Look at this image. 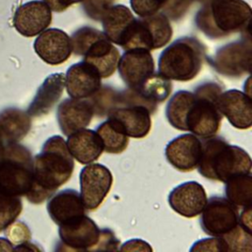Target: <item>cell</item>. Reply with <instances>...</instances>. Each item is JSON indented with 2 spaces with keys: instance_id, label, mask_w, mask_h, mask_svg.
Here are the masks:
<instances>
[{
  "instance_id": "obj_7",
  "label": "cell",
  "mask_w": 252,
  "mask_h": 252,
  "mask_svg": "<svg viewBox=\"0 0 252 252\" xmlns=\"http://www.w3.org/2000/svg\"><path fill=\"white\" fill-rule=\"evenodd\" d=\"M71 43L72 52L83 56V61L93 66L101 79L113 75L120 53L102 32L92 27H82L72 34Z\"/></svg>"
},
{
  "instance_id": "obj_11",
  "label": "cell",
  "mask_w": 252,
  "mask_h": 252,
  "mask_svg": "<svg viewBox=\"0 0 252 252\" xmlns=\"http://www.w3.org/2000/svg\"><path fill=\"white\" fill-rule=\"evenodd\" d=\"M104 35L124 50L132 49L138 28V18L125 5H112L101 20Z\"/></svg>"
},
{
  "instance_id": "obj_30",
  "label": "cell",
  "mask_w": 252,
  "mask_h": 252,
  "mask_svg": "<svg viewBox=\"0 0 252 252\" xmlns=\"http://www.w3.org/2000/svg\"><path fill=\"white\" fill-rule=\"evenodd\" d=\"M95 132L101 140L103 152L108 154H120L129 145V137L109 119L99 124Z\"/></svg>"
},
{
  "instance_id": "obj_14",
  "label": "cell",
  "mask_w": 252,
  "mask_h": 252,
  "mask_svg": "<svg viewBox=\"0 0 252 252\" xmlns=\"http://www.w3.org/2000/svg\"><path fill=\"white\" fill-rule=\"evenodd\" d=\"M51 12V9L43 1H29L16 9L13 26L23 36L33 37L49 27L52 21Z\"/></svg>"
},
{
  "instance_id": "obj_29",
  "label": "cell",
  "mask_w": 252,
  "mask_h": 252,
  "mask_svg": "<svg viewBox=\"0 0 252 252\" xmlns=\"http://www.w3.org/2000/svg\"><path fill=\"white\" fill-rule=\"evenodd\" d=\"M142 96L153 106L158 107V103L163 102L171 94L172 84L169 79L160 74L153 73L144 83L136 88Z\"/></svg>"
},
{
  "instance_id": "obj_33",
  "label": "cell",
  "mask_w": 252,
  "mask_h": 252,
  "mask_svg": "<svg viewBox=\"0 0 252 252\" xmlns=\"http://www.w3.org/2000/svg\"><path fill=\"white\" fill-rule=\"evenodd\" d=\"M221 238L226 244L227 251H251V232L243 228L239 223Z\"/></svg>"
},
{
  "instance_id": "obj_40",
  "label": "cell",
  "mask_w": 252,
  "mask_h": 252,
  "mask_svg": "<svg viewBox=\"0 0 252 252\" xmlns=\"http://www.w3.org/2000/svg\"><path fill=\"white\" fill-rule=\"evenodd\" d=\"M14 246L7 238L0 237V251H13Z\"/></svg>"
},
{
  "instance_id": "obj_10",
  "label": "cell",
  "mask_w": 252,
  "mask_h": 252,
  "mask_svg": "<svg viewBox=\"0 0 252 252\" xmlns=\"http://www.w3.org/2000/svg\"><path fill=\"white\" fill-rule=\"evenodd\" d=\"M202 230L210 236L221 237L238 224V211L226 198L212 196L200 214Z\"/></svg>"
},
{
  "instance_id": "obj_16",
  "label": "cell",
  "mask_w": 252,
  "mask_h": 252,
  "mask_svg": "<svg viewBox=\"0 0 252 252\" xmlns=\"http://www.w3.org/2000/svg\"><path fill=\"white\" fill-rule=\"evenodd\" d=\"M202 154V141L194 134H183L171 140L165 147L167 161L177 170L189 172L197 168Z\"/></svg>"
},
{
  "instance_id": "obj_25",
  "label": "cell",
  "mask_w": 252,
  "mask_h": 252,
  "mask_svg": "<svg viewBox=\"0 0 252 252\" xmlns=\"http://www.w3.org/2000/svg\"><path fill=\"white\" fill-rule=\"evenodd\" d=\"M67 137L66 145L69 153L82 164L94 162L103 152L101 140L94 130L84 128Z\"/></svg>"
},
{
  "instance_id": "obj_12",
  "label": "cell",
  "mask_w": 252,
  "mask_h": 252,
  "mask_svg": "<svg viewBox=\"0 0 252 252\" xmlns=\"http://www.w3.org/2000/svg\"><path fill=\"white\" fill-rule=\"evenodd\" d=\"M110 170L100 163H88L80 172V196L85 208L96 210L104 201L112 186Z\"/></svg>"
},
{
  "instance_id": "obj_42",
  "label": "cell",
  "mask_w": 252,
  "mask_h": 252,
  "mask_svg": "<svg viewBox=\"0 0 252 252\" xmlns=\"http://www.w3.org/2000/svg\"><path fill=\"white\" fill-rule=\"evenodd\" d=\"M84 0H73L74 4H77V3H82Z\"/></svg>"
},
{
  "instance_id": "obj_18",
  "label": "cell",
  "mask_w": 252,
  "mask_h": 252,
  "mask_svg": "<svg viewBox=\"0 0 252 252\" xmlns=\"http://www.w3.org/2000/svg\"><path fill=\"white\" fill-rule=\"evenodd\" d=\"M37 56L49 65H59L69 59L72 54L71 37L62 30L46 29L33 42Z\"/></svg>"
},
{
  "instance_id": "obj_1",
  "label": "cell",
  "mask_w": 252,
  "mask_h": 252,
  "mask_svg": "<svg viewBox=\"0 0 252 252\" xmlns=\"http://www.w3.org/2000/svg\"><path fill=\"white\" fill-rule=\"evenodd\" d=\"M74 167L66 141L59 135L48 138L32 159V183L26 198L34 205L43 203L71 178Z\"/></svg>"
},
{
  "instance_id": "obj_9",
  "label": "cell",
  "mask_w": 252,
  "mask_h": 252,
  "mask_svg": "<svg viewBox=\"0 0 252 252\" xmlns=\"http://www.w3.org/2000/svg\"><path fill=\"white\" fill-rule=\"evenodd\" d=\"M207 59L215 71L222 76L240 78L249 74L252 64L250 35L220 47L212 57Z\"/></svg>"
},
{
  "instance_id": "obj_6",
  "label": "cell",
  "mask_w": 252,
  "mask_h": 252,
  "mask_svg": "<svg viewBox=\"0 0 252 252\" xmlns=\"http://www.w3.org/2000/svg\"><path fill=\"white\" fill-rule=\"evenodd\" d=\"M60 251H116L120 241L112 230L99 228L84 215L70 222L59 225Z\"/></svg>"
},
{
  "instance_id": "obj_20",
  "label": "cell",
  "mask_w": 252,
  "mask_h": 252,
  "mask_svg": "<svg viewBox=\"0 0 252 252\" xmlns=\"http://www.w3.org/2000/svg\"><path fill=\"white\" fill-rule=\"evenodd\" d=\"M218 108L233 127L242 130L251 127V97L243 92L238 90L222 92L218 98Z\"/></svg>"
},
{
  "instance_id": "obj_37",
  "label": "cell",
  "mask_w": 252,
  "mask_h": 252,
  "mask_svg": "<svg viewBox=\"0 0 252 252\" xmlns=\"http://www.w3.org/2000/svg\"><path fill=\"white\" fill-rule=\"evenodd\" d=\"M121 251H152L151 245L142 239H130L119 247Z\"/></svg>"
},
{
  "instance_id": "obj_36",
  "label": "cell",
  "mask_w": 252,
  "mask_h": 252,
  "mask_svg": "<svg viewBox=\"0 0 252 252\" xmlns=\"http://www.w3.org/2000/svg\"><path fill=\"white\" fill-rule=\"evenodd\" d=\"M190 251H199V252H219V251H227L226 244L221 237L212 236L209 238H204L196 241L193 246L190 248Z\"/></svg>"
},
{
  "instance_id": "obj_8",
  "label": "cell",
  "mask_w": 252,
  "mask_h": 252,
  "mask_svg": "<svg viewBox=\"0 0 252 252\" xmlns=\"http://www.w3.org/2000/svg\"><path fill=\"white\" fill-rule=\"evenodd\" d=\"M32 159L26 147L8 144L0 158V192L26 196L32 183Z\"/></svg>"
},
{
  "instance_id": "obj_39",
  "label": "cell",
  "mask_w": 252,
  "mask_h": 252,
  "mask_svg": "<svg viewBox=\"0 0 252 252\" xmlns=\"http://www.w3.org/2000/svg\"><path fill=\"white\" fill-rule=\"evenodd\" d=\"M14 250H16V251H27V250L28 251H39L42 249L39 246H37L36 244L31 242V240H30V241L24 242V243L16 246L14 248Z\"/></svg>"
},
{
  "instance_id": "obj_5",
  "label": "cell",
  "mask_w": 252,
  "mask_h": 252,
  "mask_svg": "<svg viewBox=\"0 0 252 252\" xmlns=\"http://www.w3.org/2000/svg\"><path fill=\"white\" fill-rule=\"evenodd\" d=\"M206 59V46L194 36H182L165 47L158 58V74L174 81L193 80Z\"/></svg>"
},
{
  "instance_id": "obj_35",
  "label": "cell",
  "mask_w": 252,
  "mask_h": 252,
  "mask_svg": "<svg viewBox=\"0 0 252 252\" xmlns=\"http://www.w3.org/2000/svg\"><path fill=\"white\" fill-rule=\"evenodd\" d=\"M113 0H84L83 9L88 17L93 20L100 21L104 13L113 4Z\"/></svg>"
},
{
  "instance_id": "obj_19",
  "label": "cell",
  "mask_w": 252,
  "mask_h": 252,
  "mask_svg": "<svg viewBox=\"0 0 252 252\" xmlns=\"http://www.w3.org/2000/svg\"><path fill=\"white\" fill-rule=\"evenodd\" d=\"M207 193L197 181H187L174 187L168 195L170 208L185 218L199 216L207 204Z\"/></svg>"
},
{
  "instance_id": "obj_15",
  "label": "cell",
  "mask_w": 252,
  "mask_h": 252,
  "mask_svg": "<svg viewBox=\"0 0 252 252\" xmlns=\"http://www.w3.org/2000/svg\"><path fill=\"white\" fill-rule=\"evenodd\" d=\"M116 69L127 87L136 89L155 73V62L151 51L129 49L120 56Z\"/></svg>"
},
{
  "instance_id": "obj_22",
  "label": "cell",
  "mask_w": 252,
  "mask_h": 252,
  "mask_svg": "<svg viewBox=\"0 0 252 252\" xmlns=\"http://www.w3.org/2000/svg\"><path fill=\"white\" fill-rule=\"evenodd\" d=\"M94 115V109L89 100L72 97L60 102L56 112L59 128L65 136L86 128Z\"/></svg>"
},
{
  "instance_id": "obj_38",
  "label": "cell",
  "mask_w": 252,
  "mask_h": 252,
  "mask_svg": "<svg viewBox=\"0 0 252 252\" xmlns=\"http://www.w3.org/2000/svg\"><path fill=\"white\" fill-rule=\"evenodd\" d=\"M238 223L251 232V205L243 208L242 213L238 217Z\"/></svg>"
},
{
  "instance_id": "obj_2",
  "label": "cell",
  "mask_w": 252,
  "mask_h": 252,
  "mask_svg": "<svg viewBox=\"0 0 252 252\" xmlns=\"http://www.w3.org/2000/svg\"><path fill=\"white\" fill-rule=\"evenodd\" d=\"M251 8L243 0H207L195 15L196 27L208 37L220 39L248 32Z\"/></svg>"
},
{
  "instance_id": "obj_13",
  "label": "cell",
  "mask_w": 252,
  "mask_h": 252,
  "mask_svg": "<svg viewBox=\"0 0 252 252\" xmlns=\"http://www.w3.org/2000/svg\"><path fill=\"white\" fill-rule=\"evenodd\" d=\"M138 32L135 49H158L165 46L171 39L172 28L169 19L161 12L138 18Z\"/></svg>"
},
{
  "instance_id": "obj_28",
  "label": "cell",
  "mask_w": 252,
  "mask_h": 252,
  "mask_svg": "<svg viewBox=\"0 0 252 252\" xmlns=\"http://www.w3.org/2000/svg\"><path fill=\"white\" fill-rule=\"evenodd\" d=\"M224 193L226 199L236 208H245L252 203L251 173L239 174L225 182Z\"/></svg>"
},
{
  "instance_id": "obj_44",
  "label": "cell",
  "mask_w": 252,
  "mask_h": 252,
  "mask_svg": "<svg viewBox=\"0 0 252 252\" xmlns=\"http://www.w3.org/2000/svg\"><path fill=\"white\" fill-rule=\"evenodd\" d=\"M113 1H114V0H113Z\"/></svg>"
},
{
  "instance_id": "obj_3",
  "label": "cell",
  "mask_w": 252,
  "mask_h": 252,
  "mask_svg": "<svg viewBox=\"0 0 252 252\" xmlns=\"http://www.w3.org/2000/svg\"><path fill=\"white\" fill-rule=\"evenodd\" d=\"M251 158L238 146L229 145L222 137H210L202 142L199 173L212 181L225 183L239 174L251 173Z\"/></svg>"
},
{
  "instance_id": "obj_23",
  "label": "cell",
  "mask_w": 252,
  "mask_h": 252,
  "mask_svg": "<svg viewBox=\"0 0 252 252\" xmlns=\"http://www.w3.org/2000/svg\"><path fill=\"white\" fill-rule=\"evenodd\" d=\"M46 210L50 219L59 226L86 215L87 209L79 192L64 189L49 198Z\"/></svg>"
},
{
  "instance_id": "obj_27",
  "label": "cell",
  "mask_w": 252,
  "mask_h": 252,
  "mask_svg": "<svg viewBox=\"0 0 252 252\" xmlns=\"http://www.w3.org/2000/svg\"><path fill=\"white\" fill-rule=\"evenodd\" d=\"M195 0H130L132 10L139 17H146L158 12L168 19L179 20Z\"/></svg>"
},
{
  "instance_id": "obj_32",
  "label": "cell",
  "mask_w": 252,
  "mask_h": 252,
  "mask_svg": "<svg viewBox=\"0 0 252 252\" xmlns=\"http://www.w3.org/2000/svg\"><path fill=\"white\" fill-rule=\"evenodd\" d=\"M117 91L109 86H100V88L89 98L94 114L96 116L107 115L108 112L115 106Z\"/></svg>"
},
{
  "instance_id": "obj_34",
  "label": "cell",
  "mask_w": 252,
  "mask_h": 252,
  "mask_svg": "<svg viewBox=\"0 0 252 252\" xmlns=\"http://www.w3.org/2000/svg\"><path fill=\"white\" fill-rule=\"evenodd\" d=\"M4 233L14 248L24 242L30 241L32 238V232L29 226L20 220H15L11 223L6 229H4Z\"/></svg>"
},
{
  "instance_id": "obj_41",
  "label": "cell",
  "mask_w": 252,
  "mask_h": 252,
  "mask_svg": "<svg viewBox=\"0 0 252 252\" xmlns=\"http://www.w3.org/2000/svg\"><path fill=\"white\" fill-rule=\"evenodd\" d=\"M44 3L48 5V7L51 9V11L57 13V5H56V0H43Z\"/></svg>"
},
{
  "instance_id": "obj_24",
  "label": "cell",
  "mask_w": 252,
  "mask_h": 252,
  "mask_svg": "<svg viewBox=\"0 0 252 252\" xmlns=\"http://www.w3.org/2000/svg\"><path fill=\"white\" fill-rule=\"evenodd\" d=\"M65 89V75L53 73L45 78L27 109L31 117H41L50 112Z\"/></svg>"
},
{
  "instance_id": "obj_31",
  "label": "cell",
  "mask_w": 252,
  "mask_h": 252,
  "mask_svg": "<svg viewBox=\"0 0 252 252\" xmlns=\"http://www.w3.org/2000/svg\"><path fill=\"white\" fill-rule=\"evenodd\" d=\"M22 210L23 203L19 196L0 192V232L18 219Z\"/></svg>"
},
{
  "instance_id": "obj_4",
  "label": "cell",
  "mask_w": 252,
  "mask_h": 252,
  "mask_svg": "<svg viewBox=\"0 0 252 252\" xmlns=\"http://www.w3.org/2000/svg\"><path fill=\"white\" fill-rule=\"evenodd\" d=\"M222 92V86L213 81L204 82L195 89L187 107L184 131L202 139L216 136L222 119L218 108V98Z\"/></svg>"
},
{
  "instance_id": "obj_43",
  "label": "cell",
  "mask_w": 252,
  "mask_h": 252,
  "mask_svg": "<svg viewBox=\"0 0 252 252\" xmlns=\"http://www.w3.org/2000/svg\"><path fill=\"white\" fill-rule=\"evenodd\" d=\"M198 1H200V2H205V1H207V0H198Z\"/></svg>"
},
{
  "instance_id": "obj_17",
  "label": "cell",
  "mask_w": 252,
  "mask_h": 252,
  "mask_svg": "<svg viewBox=\"0 0 252 252\" xmlns=\"http://www.w3.org/2000/svg\"><path fill=\"white\" fill-rule=\"evenodd\" d=\"M151 111L144 105L127 104L113 107L107 117L128 137L141 139L151 131Z\"/></svg>"
},
{
  "instance_id": "obj_21",
  "label": "cell",
  "mask_w": 252,
  "mask_h": 252,
  "mask_svg": "<svg viewBox=\"0 0 252 252\" xmlns=\"http://www.w3.org/2000/svg\"><path fill=\"white\" fill-rule=\"evenodd\" d=\"M101 86L97 71L85 61L71 65L65 75V88L72 98L84 99L93 95Z\"/></svg>"
},
{
  "instance_id": "obj_26",
  "label": "cell",
  "mask_w": 252,
  "mask_h": 252,
  "mask_svg": "<svg viewBox=\"0 0 252 252\" xmlns=\"http://www.w3.org/2000/svg\"><path fill=\"white\" fill-rule=\"evenodd\" d=\"M31 116L22 109L9 107L0 112V137L11 143H18L27 136L32 127Z\"/></svg>"
}]
</instances>
